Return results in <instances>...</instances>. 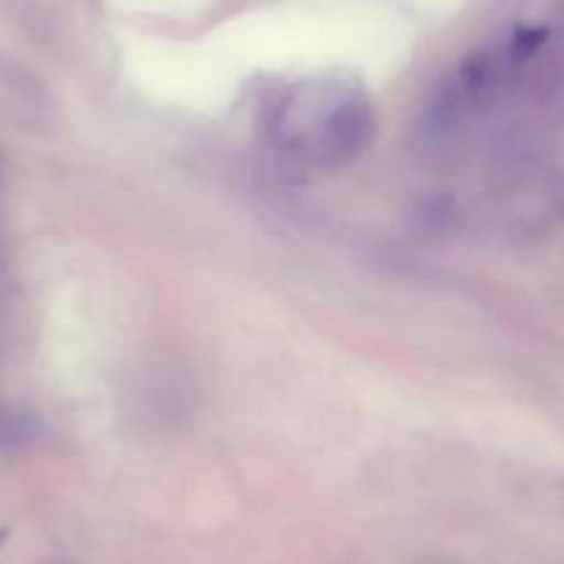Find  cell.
Segmentation results:
<instances>
[{"label": "cell", "mask_w": 564, "mask_h": 564, "mask_svg": "<svg viewBox=\"0 0 564 564\" xmlns=\"http://www.w3.org/2000/svg\"><path fill=\"white\" fill-rule=\"evenodd\" d=\"M373 128L371 102L349 86L300 89L280 106L274 133L282 150L307 164L340 166L366 148Z\"/></svg>", "instance_id": "cell-1"}, {"label": "cell", "mask_w": 564, "mask_h": 564, "mask_svg": "<svg viewBox=\"0 0 564 564\" xmlns=\"http://www.w3.org/2000/svg\"><path fill=\"white\" fill-rule=\"evenodd\" d=\"M9 540V529H0V547H3V542Z\"/></svg>", "instance_id": "cell-2"}]
</instances>
